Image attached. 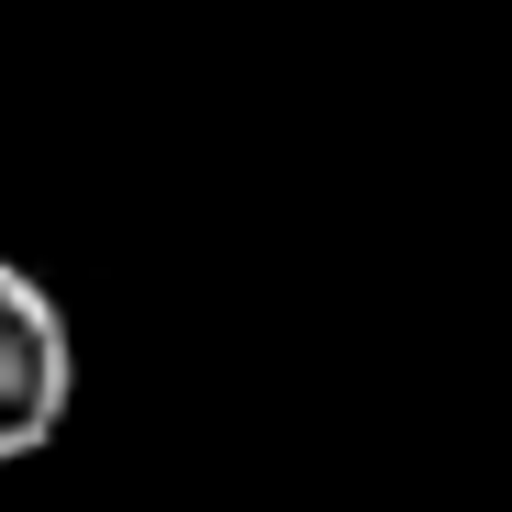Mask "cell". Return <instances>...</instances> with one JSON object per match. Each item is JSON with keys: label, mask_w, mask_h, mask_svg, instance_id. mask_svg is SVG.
<instances>
[{"label": "cell", "mask_w": 512, "mask_h": 512, "mask_svg": "<svg viewBox=\"0 0 512 512\" xmlns=\"http://www.w3.org/2000/svg\"><path fill=\"white\" fill-rule=\"evenodd\" d=\"M67 401H78V334H67V312L34 268L0 256V468L56 446Z\"/></svg>", "instance_id": "6da1fadb"}]
</instances>
